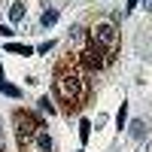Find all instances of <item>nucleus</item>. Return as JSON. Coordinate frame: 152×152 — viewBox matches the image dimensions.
I'll return each mask as SVG.
<instances>
[{
    "instance_id": "obj_3",
    "label": "nucleus",
    "mask_w": 152,
    "mask_h": 152,
    "mask_svg": "<svg viewBox=\"0 0 152 152\" xmlns=\"http://www.w3.org/2000/svg\"><path fill=\"white\" fill-rule=\"evenodd\" d=\"M9 52H18V55H34V49L31 46H21V43H6Z\"/></svg>"
},
{
    "instance_id": "obj_11",
    "label": "nucleus",
    "mask_w": 152,
    "mask_h": 152,
    "mask_svg": "<svg viewBox=\"0 0 152 152\" xmlns=\"http://www.w3.org/2000/svg\"><path fill=\"white\" fill-rule=\"evenodd\" d=\"M0 34H3V37H12V28H6V24H0Z\"/></svg>"
},
{
    "instance_id": "obj_10",
    "label": "nucleus",
    "mask_w": 152,
    "mask_h": 152,
    "mask_svg": "<svg viewBox=\"0 0 152 152\" xmlns=\"http://www.w3.org/2000/svg\"><path fill=\"white\" fill-rule=\"evenodd\" d=\"M88 131H91V128H88V122H82V125H79V134H82V140H88Z\"/></svg>"
},
{
    "instance_id": "obj_6",
    "label": "nucleus",
    "mask_w": 152,
    "mask_h": 152,
    "mask_svg": "<svg viewBox=\"0 0 152 152\" xmlns=\"http://www.w3.org/2000/svg\"><path fill=\"white\" fill-rule=\"evenodd\" d=\"M143 128H146V125H143V122H140V119H137V122H134V125H131V134H134V137H137V140H140V137H143Z\"/></svg>"
},
{
    "instance_id": "obj_14",
    "label": "nucleus",
    "mask_w": 152,
    "mask_h": 152,
    "mask_svg": "<svg viewBox=\"0 0 152 152\" xmlns=\"http://www.w3.org/2000/svg\"><path fill=\"white\" fill-rule=\"evenodd\" d=\"M0 82H3V67H0Z\"/></svg>"
},
{
    "instance_id": "obj_4",
    "label": "nucleus",
    "mask_w": 152,
    "mask_h": 152,
    "mask_svg": "<svg viewBox=\"0 0 152 152\" xmlns=\"http://www.w3.org/2000/svg\"><path fill=\"white\" fill-rule=\"evenodd\" d=\"M0 91H3L6 97H18V94H21V88H15V85H9V82H0Z\"/></svg>"
},
{
    "instance_id": "obj_5",
    "label": "nucleus",
    "mask_w": 152,
    "mask_h": 152,
    "mask_svg": "<svg viewBox=\"0 0 152 152\" xmlns=\"http://www.w3.org/2000/svg\"><path fill=\"white\" fill-rule=\"evenodd\" d=\"M9 18H12V21H21V18H24V6H21V3H15V6L9 9Z\"/></svg>"
},
{
    "instance_id": "obj_8",
    "label": "nucleus",
    "mask_w": 152,
    "mask_h": 152,
    "mask_svg": "<svg viewBox=\"0 0 152 152\" xmlns=\"http://www.w3.org/2000/svg\"><path fill=\"white\" fill-rule=\"evenodd\" d=\"M125 116H128V104H122V110H119V116H116V122H119V128L125 125Z\"/></svg>"
},
{
    "instance_id": "obj_1",
    "label": "nucleus",
    "mask_w": 152,
    "mask_h": 152,
    "mask_svg": "<svg viewBox=\"0 0 152 152\" xmlns=\"http://www.w3.org/2000/svg\"><path fill=\"white\" fill-rule=\"evenodd\" d=\"M94 40H100V43H113V40H116V34H113V24H100V28L94 31Z\"/></svg>"
},
{
    "instance_id": "obj_13",
    "label": "nucleus",
    "mask_w": 152,
    "mask_h": 152,
    "mask_svg": "<svg viewBox=\"0 0 152 152\" xmlns=\"http://www.w3.org/2000/svg\"><path fill=\"white\" fill-rule=\"evenodd\" d=\"M143 6H146V9H152V0H146V3H143Z\"/></svg>"
},
{
    "instance_id": "obj_7",
    "label": "nucleus",
    "mask_w": 152,
    "mask_h": 152,
    "mask_svg": "<svg viewBox=\"0 0 152 152\" xmlns=\"http://www.w3.org/2000/svg\"><path fill=\"white\" fill-rule=\"evenodd\" d=\"M40 149H43V152H52V140H49V134H40Z\"/></svg>"
},
{
    "instance_id": "obj_12",
    "label": "nucleus",
    "mask_w": 152,
    "mask_h": 152,
    "mask_svg": "<svg viewBox=\"0 0 152 152\" xmlns=\"http://www.w3.org/2000/svg\"><path fill=\"white\" fill-rule=\"evenodd\" d=\"M134 6H137V0H128V12H131V9H134Z\"/></svg>"
},
{
    "instance_id": "obj_2",
    "label": "nucleus",
    "mask_w": 152,
    "mask_h": 152,
    "mask_svg": "<svg viewBox=\"0 0 152 152\" xmlns=\"http://www.w3.org/2000/svg\"><path fill=\"white\" fill-rule=\"evenodd\" d=\"M40 21H43V28H52V24L58 21V9H49V12H43V18H40Z\"/></svg>"
},
{
    "instance_id": "obj_9",
    "label": "nucleus",
    "mask_w": 152,
    "mask_h": 152,
    "mask_svg": "<svg viewBox=\"0 0 152 152\" xmlns=\"http://www.w3.org/2000/svg\"><path fill=\"white\" fill-rule=\"evenodd\" d=\"M40 110H49V113H55V107L49 104V97H43V100H40Z\"/></svg>"
}]
</instances>
